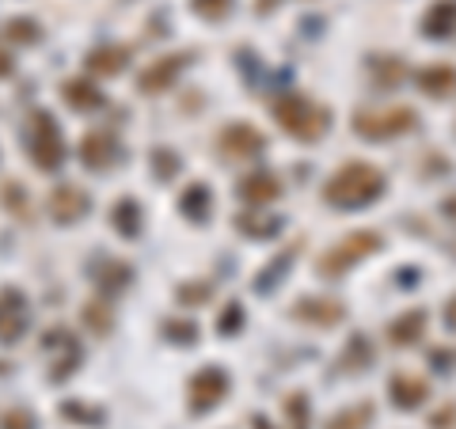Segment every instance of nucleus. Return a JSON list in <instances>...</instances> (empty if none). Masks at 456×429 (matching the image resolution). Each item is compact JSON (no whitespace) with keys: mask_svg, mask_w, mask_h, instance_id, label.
I'll return each mask as SVG.
<instances>
[{"mask_svg":"<svg viewBox=\"0 0 456 429\" xmlns=\"http://www.w3.org/2000/svg\"><path fill=\"white\" fill-rule=\"evenodd\" d=\"M384 190H388V179H384L380 167L365 160H350L323 182V202L335 209H362L369 202H377Z\"/></svg>","mask_w":456,"mask_h":429,"instance_id":"nucleus-1","label":"nucleus"},{"mask_svg":"<svg viewBox=\"0 0 456 429\" xmlns=\"http://www.w3.org/2000/svg\"><path fill=\"white\" fill-rule=\"evenodd\" d=\"M274 118L281 130L297 141H320L327 134V125H331V107H323L301 92H289V95L274 99Z\"/></svg>","mask_w":456,"mask_h":429,"instance_id":"nucleus-2","label":"nucleus"},{"mask_svg":"<svg viewBox=\"0 0 456 429\" xmlns=\"http://www.w3.org/2000/svg\"><path fill=\"white\" fill-rule=\"evenodd\" d=\"M384 247V236L373 232V228H358V232H350V236H342L335 247H327L320 255V278H342V274H350V266H358L365 263L369 255H377Z\"/></svg>","mask_w":456,"mask_h":429,"instance_id":"nucleus-3","label":"nucleus"},{"mask_svg":"<svg viewBox=\"0 0 456 429\" xmlns=\"http://www.w3.org/2000/svg\"><path fill=\"white\" fill-rule=\"evenodd\" d=\"M419 125V114L411 107H392V110H362L354 118V134L365 137V141H392V137H403Z\"/></svg>","mask_w":456,"mask_h":429,"instance_id":"nucleus-4","label":"nucleus"},{"mask_svg":"<svg viewBox=\"0 0 456 429\" xmlns=\"http://www.w3.org/2000/svg\"><path fill=\"white\" fill-rule=\"evenodd\" d=\"M31 160L42 171H57L65 164V141H61L53 114H35L31 118Z\"/></svg>","mask_w":456,"mask_h":429,"instance_id":"nucleus-5","label":"nucleus"},{"mask_svg":"<svg viewBox=\"0 0 456 429\" xmlns=\"http://www.w3.org/2000/svg\"><path fill=\"white\" fill-rule=\"evenodd\" d=\"M228 388H232V380H228L224 368L206 365L202 373L191 380V410H194V414H209V410L228 395Z\"/></svg>","mask_w":456,"mask_h":429,"instance_id":"nucleus-6","label":"nucleus"},{"mask_svg":"<svg viewBox=\"0 0 456 429\" xmlns=\"http://www.w3.org/2000/svg\"><path fill=\"white\" fill-rule=\"evenodd\" d=\"M217 141H221V152L232 156V160H251V156H259L266 149V137L255 130V125H248V122L224 125Z\"/></svg>","mask_w":456,"mask_h":429,"instance_id":"nucleus-7","label":"nucleus"},{"mask_svg":"<svg viewBox=\"0 0 456 429\" xmlns=\"http://www.w3.org/2000/svg\"><path fill=\"white\" fill-rule=\"evenodd\" d=\"M27 331V296L20 289L0 293V342H20Z\"/></svg>","mask_w":456,"mask_h":429,"instance_id":"nucleus-8","label":"nucleus"},{"mask_svg":"<svg viewBox=\"0 0 456 429\" xmlns=\"http://www.w3.org/2000/svg\"><path fill=\"white\" fill-rule=\"evenodd\" d=\"M187 65H191V57H187V53H171V57H160V61H152V65L145 69V73L137 77L141 92H149V95L167 92L171 84H175V77H179Z\"/></svg>","mask_w":456,"mask_h":429,"instance_id":"nucleus-9","label":"nucleus"},{"mask_svg":"<svg viewBox=\"0 0 456 429\" xmlns=\"http://www.w3.org/2000/svg\"><path fill=\"white\" fill-rule=\"evenodd\" d=\"M88 206H92L88 190L73 187V182H61V187H57V190L50 194V213H53V221H61V224L80 221L84 213H88Z\"/></svg>","mask_w":456,"mask_h":429,"instance_id":"nucleus-10","label":"nucleus"},{"mask_svg":"<svg viewBox=\"0 0 456 429\" xmlns=\"http://www.w3.org/2000/svg\"><path fill=\"white\" fill-rule=\"evenodd\" d=\"M114 160H118V141H114V134L107 130H95L80 141V164L92 167V171H103L110 167Z\"/></svg>","mask_w":456,"mask_h":429,"instance_id":"nucleus-11","label":"nucleus"},{"mask_svg":"<svg viewBox=\"0 0 456 429\" xmlns=\"http://www.w3.org/2000/svg\"><path fill=\"white\" fill-rule=\"evenodd\" d=\"M293 320L301 323H312V327H335L342 323V304L338 300H316V296H301L293 304Z\"/></svg>","mask_w":456,"mask_h":429,"instance_id":"nucleus-12","label":"nucleus"},{"mask_svg":"<svg viewBox=\"0 0 456 429\" xmlns=\"http://www.w3.org/2000/svg\"><path fill=\"white\" fill-rule=\"evenodd\" d=\"M388 395H392V403L399 410H419L426 403V395H430V384L419 380V376H407V373H399L392 376L388 384Z\"/></svg>","mask_w":456,"mask_h":429,"instance_id":"nucleus-13","label":"nucleus"},{"mask_svg":"<svg viewBox=\"0 0 456 429\" xmlns=\"http://www.w3.org/2000/svg\"><path fill=\"white\" fill-rule=\"evenodd\" d=\"M422 335H426V312L422 308H411L399 320L388 323V342L392 346H415Z\"/></svg>","mask_w":456,"mask_h":429,"instance_id":"nucleus-14","label":"nucleus"},{"mask_svg":"<svg viewBox=\"0 0 456 429\" xmlns=\"http://www.w3.org/2000/svg\"><path fill=\"white\" fill-rule=\"evenodd\" d=\"M415 80H419V92H426L430 99H449L456 92V65H430Z\"/></svg>","mask_w":456,"mask_h":429,"instance_id":"nucleus-15","label":"nucleus"},{"mask_svg":"<svg viewBox=\"0 0 456 429\" xmlns=\"http://www.w3.org/2000/svg\"><path fill=\"white\" fill-rule=\"evenodd\" d=\"M456 31V0H437V4L422 16L426 38H449Z\"/></svg>","mask_w":456,"mask_h":429,"instance_id":"nucleus-16","label":"nucleus"},{"mask_svg":"<svg viewBox=\"0 0 456 429\" xmlns=\"http://www.w3.org/2000/svg\"><path fill=\"white\" fill-rule=\"evenodd\" d=\"M278 194H281V182L270 175V171H259V175H248L240 182V198L251 206H266V202H274Z\"/></svg>","mask_w":456,"mask_h":429,"instance_id":"nucleus-17","label":"nucleus"},{"mask_svg":"<svg viewBox=\"0 0 456 429\" xmlns=\"http://www.w3.org/2000/svg\"><path fill=\"white\" fill-rule=\"evenodd\" d=\"M297 255H301V243H289L281 255L270 266L259 270V278H255V293H274V285L285 278V270H289L297 263Z\"/></svg>","mask_w":456,"mask_h":429,"instance_id":"nucleus-18","label":"nucleus"},{"mask_svg":"<svg viewBox=\"0 0 456 429\" xmlns=\"http://www.w3.org/2000/svg\"><path fill=\"white\" fill-rule=\"evenodd\" d=\"M61 95H65V103L73 107V110H99V107L107 103V95L99 92L95 84H88V80H65Z\"/></svg>","mask_w":456,"mask_h":429,"instance_id":"nucleus-19","label":"nucleus"},{"mask_svg":"<svg viewBox=\"0 0 456 429\" xmlns=\"http://www.w3.org/2000/svg\"><path fill=\"white\" fill-rule=\"evenodd\" d=\"M209 202H213V194H209L206 182H191V187L183 190V198H179V209L187 213L191 221H206L209 217Z\"/></svg>","mask_w":456,"mask_h":429,"instance_id":"nucleus-20","label":"nucleus"},{"mask_svg":"<svg viewBox=\"0 0 456 429\" xmlns=\"http://www.w3.org/2000/svg\"><path fill=\"white\" fill-rule=\"evenodd\" d=\"M110 224L118 228V236L134 239L141 232V206L134 202V198H122V202L110 209Z\"/></svg>","mask_w":456,"mask_h":429,"instance_id":"nucleus-21","label":"nucleus"},{"mask_svg":"<svg viewBox=\"0 0 456 429\" xmlns=\"http://www.w3.org/2000/svg\"><path fill=\"white\" fill-rule=\"evenodd\" d=\"M126 57H130V50H122V46H110V50H95L88 57V69L92 73H107V77H118L122 69H126Z\"/></svg>","mask_w":456,"mask_h":429,"instance_id":"nucleus-22","label":"nucleus"},{"mask_svg":"<svg viewBox=\"0 0 456 429\" xmlns=\"http://www.w3.org/2000/svg\"><path fill=\"white\" fill-rule=\"evenodd\" d=\"M285 422L289 429H308L312 425V414H308V392H289L285 395Z\"/></svg>","mask_w":456,"mask_h":429,"instance_id":"nucleus-23","label":"nucleus"},{"mask_svg":"<svg viewBox=\"0 0 456 429\" xmlns=\"http://www.w3.org/2000/svg\"><path fill=\"white\" fill-rule=\"evenodd\" d=\"M236 228H240L244 236L266 239V236H274V232H278L281 221H278V217H255V213H240V217H236Z\"/></svg>","mask_w":456,"mask_h":429,"instance_id":"nucleus-24","label":"nucleus"},{"mask_svg":"<svg viewBox=\"0 0 456 429\" xmlns=\"http://www.w3.org/2000/svg\"><path fill=\"white\" fill-rule=\"evenodd\" d=\"M342 361H346V368H354V373H362V368L373 365V346H369V338L350 335V346H346V353H342Z\"/></svg>","mask_w":456,"mask_h":429,"instance_id":"nucleus-25","label":"nucleus"},{"mask_svg":"<svg viewBox=\"0 0 456 429\" xmlns=\"http://www.w3.org/2000/svg\"><path fill=\"white\" fill-rule=\"evenodd\" d=\"M369 422H373V403H358V407L335 414V418L327 422V429H365Z\"/></svg>","mask_w":456,"mask_h":429,"instance_id":"nucleus-26","label":"nucleus"},{"mask_svg":"<svg viewBox=\"0 0 456 429\" xmlns=\"http://www.w3.org/2000/svg\"><path fill=\"white\" fill-rule=\"evenodd\" d=\"M130 281H134V270L126 266V263H107L103 274H99V285L107 289V296H110V293H122Z\"/></svg>","mask_w":456,"mask_h":429,"instance_id":"nucleus-27","label":"nucleus"},{"mask_svg":"<svg viewBox=\"0 0 456 429\" xmlns=\"http://www.w3.org/2000/svg\"><path fill=\"white\" fill-rule=\"evenodd\" d=\"M84 323H88L95 335H107L114 327V316H110V308L103 304V300H92V304L84 308Z\"/></svg>","mask_w":456,"mask_h":429,"instance_id":"nucleus-28","label":"nucleus"},{"mask_svg":"<svg viewBox=\"0 0 456 429\" xmlns=\"http://www.w3.org/2000/svg\"><path fill=\"white\" fill-rule=\"evenodd\" d=\"M191 8H194V16L217 23V20H224L228 12H232V0H191Z\"/></svg>","mask_w":456,"mask_h":429,"instance_id":"nucleus-29","label":"nucleus"},{"mask_svg":"<svg viewBox=\"0 0 456 429\" xmlns=\"http://www.w3.org/2000/svg\"><path fill=\"white\" fill-rule=\"evenodd\" d=\"M217 327H221V335H224V338H228V335H236L240 327H244V308H240V300H228V308L221 312Z\"/></svg>","mask_w":456,"mask_h":429,"instance_id":"nucleus-30","label":"nucleus"},{"mask_svg":"<svg viewBox=\"0 0 456 429\" xmlns=\"http://www.w3.org/2000/svg\"><path fill=\"white\" fill-rule=\"evenodd\" d=\"M164 335H167L171 342H179V346H187V342H194V338H198V327H194V323L167 320V323H164Z\"/></svg>","mask_w":456,"mask_h":429,"instance_id":"nucleus-31","label":"nucleus"},{"mask_svg":"<svg viewBox=\"0 0 456 429\" xmlns=\"http://www.w3.org/2000/svg\"><path fill=\"white\" fill-rule=\"evenodd\" d=\"M209 293H213V285L209 281H202V285H183V289H179V304H206V300H209Z\"/></svg>","mask_w":456,"mask_h":429,"instance_id":"nucleus-32","label":"nucleus"},{"mask_svg":"<svg viewBox=\"0 0 456 429\" xmlns=\"http://www.w3.org/2000/svg\"><path fill=\"white\" fill-rule=\"evenodd\" d=\"M373 69H377V80H380V84H395V80H403V65H399L395 57H380V61H377Z\"/></svg>","mask_w":456,"mask_h":429,"instance_id":"nucleus-33","label":"nucleus"},{"mask_svg":"<svg viewBox=\"0 0 456 429\" xmlns=\"http://www.w3.org/2000/svg\"><path fill=\"white\" fill-rule=\"evenodd\" d=\"M8 38H16V42H38V27L31 20H12L8 23Z\"/></svg>","mask_w":456,"mask_h":429,"instance_id":"nucleus-34","label":"nucleus"},{"mask_svg":"<svg viewBox=\"0 0 456 429\" xmlns=\"http://www.w3.org/2000/svg\"><path fill=\"white\" fill-rule=\"evenodd\" d=\"M0 429H35V418L27 410H8L4 418H0Z\"/></svg>","mask_w":456,"mask_h":429,"instance_id":"nucleus-35","label":"nucleus"},{"mask_svg":"<svg viewBox=\"0 0 456 429\" xmlns=\"http://www.w3.org/2000/svg\"><path fill=\"white\" fill-rule=\"evenodd\" d=\"M175 171H179V160H175V156H171V152H164V149H156V175H175Z\"/></svg>","mask_w":456,"mask_h":429,"instance_id":"nucleus-36","label":"nucleus"},{"mask_svg":"<svg viewBox=\"0 0 456 429\" xmlns=\"http://www.w3.org/2000/svg\"><path fill=\"white\" fill-rule=\"evenodd\" d=\"M456 418V407H445V410H437L434 418H430V429H449V422Z\"/></svg>","mask_w":456,"mask_h":429,"instance_id":"nucleus-37","label":"nucleus"},{"mask_svg":"<svg viewBox=\"0 0 456 429\" xmlns=\"http://www.w3.org/2000/svg\"><path fill=\"white\" fill-rule=\"evenodd\" d=\"M445 323L452 327V331H456V296L449 300V304H445Z\"/></svg>","mask_w":456,"mask_h":429,"instance_id":"nucleus-38","label":"nucleus"},{"mask_svg":"<svg viewBox=\"0 0 456 429\" xmlns=\"http://www.w3.org/2000/svg\"><path fill=\"white\" fill-rule=\"evenodd\" d=\"M12 69H16V65H12V57H8L4 50H0V77H8V73H12Z\"/></svg>","mask_w":456,"mask_h":429,"instance_id":"nucleus-39","label":"nucleus"},{"mask_svg":"<svg viewBox=\"0 0 456 429\" xmlns=\"http://www.w3.org/2000/svg\"><path fill=\"white\" fill-rule=\"evenodd\" d=\"M251 425H255V429H274V425H270V418H266V414H255V418H251Z\"/></svg>","mask_w":456,"mask_h":429,"instance_id":"nucleus-40","label":"nucleus"},{"mask_svg":"<svg viewBox=\"0 0 456 429\" xmlns=\"http://www.w3.org/2000/svg\"><path fill=\"white\" fill-rule=\"evenodd\" d=\"M441 209H445V213H449V217H456V198H449V202H445V206H441Z\"/></svg>","mask_w":456,"mask_h":429,"instance_id":"nucleus-41","label":"nucleus"}]
</instances>
